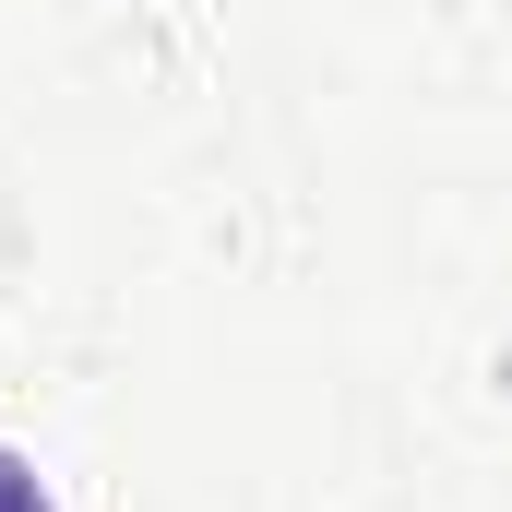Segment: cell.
<instances>
[{
    "instance_id": "obj_1",
    "label": "cell",
    "mask_w": 512,
    "mask_h": 512,
    "mask_svg": "<svg viewBox=\"0 0 512 512\" xmlns=\"http://www.w3.org/2000/svg\"><path fill=\"white\" fill-rule=\"evenodd\" d=\"M0 512H48V489H36V465H24V453H0Z\"/></svg>"
}]
</instances>
